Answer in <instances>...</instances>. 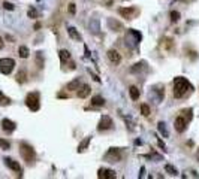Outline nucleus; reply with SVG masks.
I'll return each mask as SVG.
<instances>
[{"label":"nucleus","instance_id":"2eb2a0df","mask_svg":"<svg viewBox=\"0 0 199 179\" xmlns=\"http://www.w3.org/2000/svg\"><path fill=\"white\" fill-rule=\"evenodd\" d=\"M90 91H91V90H90L88 85H82V88L78 91V97H80V99H85V97L90 94Z\"/></svg>","mask_w":199,"mask_h":179},{"label":"nucleus","instance_id":"f257e3e1","mask_svg":"<svg viewBox=\"0 0 199 179\" xmlns=\"http://www.w3.org/2000/svg\"><path fill=\"white\" fill-rule=\"evenodd\" d=\"M189 90H192V85H190V82H189L186 78L177 76V78L174 79V96H175L177 99L183 97Z\"/></svg>","mask_w":199,"mask_h":179},{"label":"nucleus","instance_id":"423d86ee","mask_svg":"<svg viewBox=\"0 0 199 179\" xmlns=\"http://www.w3.org/2000/svg\"><path fill=\"white\" fill-rule=\"evenodd\" d=\"M111 127H112V120H111V117L103 115V117L100 118L99 124H97V130H99V132H105V130H109Z\"/></svg>","mask_w":199,"mask_h":179},{"label":"nucleus","instance_id":"393cba45","mask_svg":"<svg viewBox=\"0 0 199 179\" xmlns=\"http://www.w3.org/2000/svg\"><path fill=\"white\" fill-rule=\"evenodd\" d=\"M165 170L169 173V175H177L178 172H177V169L174 167V166H171V164H166V167H165Z\"/></svg>","mask_w":199,"mask_h":179},{"label":"nucleus","instance_id":"aec40b11","mask_svg":"<svg viewBox=\"0 0 199 179\" xmlns=\"http://www.w3.org/2000/svg\"><path fill=\"white\" fill-rule=\"evenodd\" d=\"M60 60H62V63H66L68 60H71V52L66 49H62L60 51Z\"/></svg>","mask_w":199,"mask_h":179},{"label":"nucleus","instance_id":"f03ea898","mask_svg":"<svg viewBox=\"0 0 199 179\" xmlns=\"http://www.w3.org/2000/svg\"><path fill=\"white\" fill-rule=\"evenodd\" d=\"M20 154H21V157L24 158V161L26 163H33L35 161V158H36V154H35V149L29 145V143H26V142H23L21 145H20Z\"/></svg>","mask_w":199,"mask_h":179},{"label":"nucleus","instance_id":"9d476101","mask_svg":"<svg viewBox=\"0 0 199 179\" xmlns=\"http://www.w3.org/2000/svg\"><path fill=\"white\" fill-rule=\"evenodd\" d=\"M2 129H3L6 133H12V132L17 129V124H15L14 121H11V120L5 118V120L2 121Z\"/></svg>","mask_w":199,"mask_h":179},{"label":"nucleus","instance_id":"7ed1b4c3","mask_svg":"<svg viewBox=\"0 0 199 179\" xmlns=\"http://www.w3.org/2000/svg\"><path fill=\"white\" fill-rule=\"evenodd\" d=\"M26 105H27V108H29L30 111H33V112L39 111V108H40L39 93H30V94H27V97H26Z\"/></svg>","mask_w":199,"mask_h":179},{"label":"nucleus","instance_id":"72a5a7b5","mask_svg":"<svg viewBox=\"0 0 199 179\" xmlns=\"http://www.w3.org/2000/svg\"><path fill=\"white\" fill-rule=\"evenodd\" d=\"M3 48V42H2V39H0V49Z\"/></svg>","mask_w":199,"mask_h":179},{"label":"nucleus","instance_id":"7c9ffc66","mask_svg":"<svg viewBox=\"0 0 199 179\" xmlns=\"http://www.w3.org/2000/svg\"><path fill=\"white\" fill-rule=\"evenodd\" d=\"M3 8L8 9V11H14V5L9 3V2H5V3H3Z\"/></svg>","mask_w":199,"mask_h":179},{"label":"nucleus","instance_id":"5701e85b","mask_svg":"<svg viewBox=\"0 0 199 179\" xmlns=\"http://www.w3.org/2000/svg\"><path fill=\"white\" fill-rule=\"evenodd\" d=\"M9 103H11V100H9V99L0 91V106H8Z\"/></svg>","mask_w":199,"mask_h":179},{"label":"nucleus","instance_id":"6ab92c4d","mask_svg":"<svg viewBox=\"0 0 199 179\" xmlns=\"http://www.w3.org/2000/svg\"><path fill=\"white\" fill-rule=\"evenodd\" d=\"M18 54H20L21 58H27L29 54H30V51H29L27 46H20V48H18Z\"/></svg>","mask_w":199,"mask_h":179},{"label":"nucleus","instance_id":"f8f14e48","mask_svg":"<svg viewBox=\"0 0 199 179\" xmlns=\"http://www.w3.org/2000/svg\"><path fill=\"white\" fill-rule=\"evenodd\" d=\"M106 55H108V58H109L114 64H118L120 61H121V55H120V52L117 49H109Z\"/></svg>","mask_w":199,"mask_h":179},{"label":"nucleus","instance_id":"f3484780","mask_svg":"<svg viewBox=\"0 0 199 179\" xmlns=\"http://www.w3.org/2000/svg\"><path fill=\"white\" fill-rule=\"evenodd\" d=\"M90 140H91V137L88 136V137H85V139L81 142L80 145H78V152H82V151H85V149H87V146H88Z\"/></svg>","mask_w":199,"mask_h":179},{"label":"nucleus","instance_id":"ddd939ff","mask_svg":"<svg viewBox=\"0 0 199 179\" xmlns=\"http://www.w3.org/2000/svg\"><path fill=\"white\" fill-rule=\"evenodd\" d=\"M108 27L112 30V32H120L123 29V26L120 24L118 21H114V18H108Z\"/></svg>","mask_w":199,"mask_h":179},{"label":"nucleus","instance_id":"2f4dec72","mask_svg":"<svg viewBox=\"0 0 199 179\" xmlns=\"http://www.w3.org/2000/svg\"><path fill=\"white\" fill-rule=\"evenodd\" d=\"M69 12H71L72 15H74V14L77 12V8H75V3H71V5H69Z\"/></svg>","mask_w":199,"mask_h":179},{"label":"nucleus","instance_id":"412c9836","mask_svg":"<svg viewBox=\"0 0 199 179\" xmlns=\"http://www.w3.org/2000/svg\"><path fill=\"white\" fill-rule=\"evenodd\" d=\"M17 81H18L20 84H24V82L27 81V73H26V70L18 72V75H17Z\"/></svg>","mask_w":199,"mask_h":179},{"label":"nucleus","instance_id":"20e7f679","mask_svg":"<svg viewBox=\"0 0 199 179\" xmlns=\"http://www.w3.org/2000/svg\"><path fill=\"white\" fill-rule=\"evenodd\" d=\"M15 67V61L12 58H0V72L3 75H9Z\"/></svg>","mask_w":199,"mask_h":179},{"label":"nucleus","instance_id":"4468645a","mask_svg":"<svg viewBox=\"0 0 199 179\" xmlns=\"http://www.w3.org/2000/svg\"><path fill=\"white\" fill-rule=\"evenodd\" d=\"M103 105H105L103 97H100V96H94V97L91 99V106H103Z\"/></svg>","mask_w":199,"mask_h":179},{"label":"nucleus","instance_id":"a211bd4d","mask_svg":"<svg viewBox=\"0 0 199 179\" xmlns=\"http://www.w3.org/2000/svg\"><path fill=\"white\" fill-rule=\"evenodd\" d=\"M68 33H69V36H71L72 39H75V41H81V35L74 29V27H69V29H68Z\"/></svg>","mask_w":199,"mask_h":179},{"label":"nucleus","instance_id":"bb28decb","mask_svg":"<svg viewBox=\"0 0 199 179\" xmlns=\"http://www.w3.org/2000/svg\"><path fill=\"white\" fill-rule=\"evenodd\" d=\"M0 148L2 149H9L11 148V143L8 140H5V139H0Z\"/></svg>","mask_w":199,"mask_h":179},{"label":"nucleus","instance_id":"39448f33","mask_svg":"<svg viewBox=\"0 0 199 179\" xmlns=\"http://www.w3.org/2000/svg\"><path fill=\"white\" fill-rule=\"evenodd\" d=\"M105 160L109 161V163H117V161H120V160H121V152H120V149H117V148H111V149L106 152Z\"/></svg>","mask_w":199,"mask_h":179},{"label":"nucleus","instance_id":"4be33fe9","mask_svg":"<svg viewBox=\"0 0 199 179\" xmlns=\"http://www.w3.org/2000/svg\"><path fill=\"white\" fill-rule=\"evenodd\" d=\"M68 90H71V91L80 90V79H74L72 82H69L68 84Z\"/></svg>","mask_w":199,"mask_h":179},{"label":"nucleus","instance_id":"9b49d317","mask_svg":"<svg viewBox=\"0 0 199 179\" xmlns=\"http://www.w3.org/2000/svg\"><path fill=\"white\" fill-rule=\"evenodd\" d=\"M97 176L100 179H114L115 178V172L114 170H109V169H99Z\"/></svg>","mask_w":199,"mask_h":179},{"label":"nucleus","instance_id":"1a4fd4ad","mask_svg":"<svg viewBox=\"0 0 199 179\" xmlns=\"http://www.w3.org/2000/svg\"><path fill=\"white\" fill-rule=\"evenodd\" d=\"M5 164H6L11 170H14V172H17V173H20V175H21L23 169H21V166H20L15 160H12V158H5Z\"/></svg>","mask_w":199,"mask_h":179},{"label":"nucleus","instance_id":"b1692460","mask_svg":"<svg viewBox=\"0 0 199 179\" xmlns=\"http://www.w3.org/2000/svg\"><path fill=\"white\" fill-rule=\"evenodd\" d=\"M159 132L163 134V137H168V136H169V132H168L165 123H159Z\"/></svg>","mask_w":199,"mask_h":179},{"label":"nucleus","instance_id":"0eeeda50","mask_svg":"<svg viewBox=\"0 0 199 179\" xmlns=\"http://www.w3.org/2000/svg\"><path fill=\"white\" fill-rule=\"evenodd\" d=\"M136 14H138V9L133 8V6H130V8H121V9H120V15H123V17L127 18V20H132Z\"/></svg>","mask_w":199,"mask_h":179},{"label":"nucleus","instance_id":"dca6fc26","mask_svg":"<svg viewBox=\"0 0 199 179\" xmlns=\"http://www.w3.org/2000/svg\"><path fill=\"white\" fill-rule=\"evenodd\" d=\"M129 94H130V97H132V100H138L139 99V90H138V87H130L129 88Z\"/></svg>","mask_w":199,"mask_h":179},{"label":"nucleus","instance_id":"a878e982","mask_svg":"<svg viewBox=\"0 0 199 179\" xmlns=\"http://www.w3.org/2000/svg\"><path fill=\"white\" fill-rule=\"evenodd\" d=\"M178 20H180V12L172 11V12H171V21H172V23H177Z\"/></svg>","mask_w":199,"mask_h":179},{"label":"nucleus","instance_id":"cd10ccee","mask_svg":"<svg viewBox=\"0 0 199 179\" xmlns=\"http://www.w3.org/2000/svg\"><path fill=\"white\" fill-rule=\"evenodd\" d=\"M141 112H142L144 117H148V115H150V108H148L147 105H142V106H141Z\"/></svg>","mask_w":199,"mask_h":179},{"label":"nucleus","instance_id":"c85d7f7f","mask_svg":"<svg viewBox=\"0 0 199 179\" xmlns=\"http://www.w3.org/2000/svg\"><path fill=\"white\" fill-rule=\"evenodd\" d=\"M36 61H38V67L42 69V66H43V60H42V52H38V55H36Z\"/></svg>","mask_w":199,"mask_h":179},{"label":"nucleus","instance_id":"c756f323","mask_svg":"<svg viewBox=\"0 0 199 179\" xmlns=\"http://www.w3.org/2000/svg\"><path fill=\"white\" fill-rule=\"evenodd\" d=\"M27 15L30 17V18H38V12H36V9H29V12H27Z\"/></svg>","mask_w":199,"mask_h":179},{"label":"nucleus","instance_id":"6e6552de","mask_svg":"<svg viewBox=\"0 0 199 179\" xmlns=\"http://www.w3.org/2000/svg\"><path fill=\"white\" fill-rule=\"evenodd\" d=\"M174 126H175V130H177L178 133H183V132L187 129V121H186V118H183V117H178V118H175V123H174Z\"/></svg>","mask_w":199,"mask_h":179},{"label":"nucleus","instance_id":"473e14b6","mask_svg":"<svg viewBox=\"0 0 199 179\" xmlns=\"http://www.w3.org/2000/svg\"><path fill=\"white\" fill-rule=\"evenodd\" d=\"M6 39L11 41V42H14V38H12V36H8V35H6Z\"/></svg>","mask_w":199,"mask_h":179}]
</instances>
